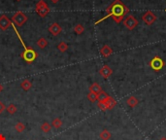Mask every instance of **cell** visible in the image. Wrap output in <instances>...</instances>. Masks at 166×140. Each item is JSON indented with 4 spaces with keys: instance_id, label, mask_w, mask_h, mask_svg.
<instances>
[{
    "instance_id": "d6a6232c",
    "label": "cell",
    "mask_w": 166,
    "mask_h": 140,
    "mask_svg": "<svg viewBox=\"0 0 166 140\" xmlns=\"http://www.w3.org/2000/svg\"><path fill=\"white\" fill-rule=\"evenodd\" d=\"M165 12H166V9H165Z\"/></svg>"
},
{
    "instance_id": "4fadbf2b",
    "label": "cell",
    "mask_w": 166,
    "mask_h": 140,
    "mask_svg": "<svg viewBox=\"0 0 166 140\" xmlns=\"http://www.w3.org/2000/svg\"><path fill=\"white\" fill-rule=\"evenodd\" d=\"M138 103H139V100H138V98L136 97V96H134V95H131L127 99H126V104H127L128 106H130L131 108L136 107L138 105Z\"/></svg>"
},
{
    "instance_id": "d4e9b609",
    "label": "cell",
    "mask_w": 166,
    "mask_h": 140,
    "mask_svg": "<svg viewBox=\"0 0 166 140\" xmlns=\"http://www.w3.org/2000/svg\"><path fill=\"white\" fill-rule=\"evenodd\" d=\"M87 99H89L90 102H95L96 100H97V94L89 91V93L87 94Z\"/></svg>"
},
{
    "instance_id": "ffe728a7",
    "label": "cell",
    "mask_w": 166,
    "mask_h": 140,
    "mask_svg": "<svg viewBox=\"0 0 166 140\" xmlns=\"http://www.w3.org/2000/svg\"><path fill=\"white\" fill-rule=\"evenodd\" d=\"M58 49L61 52H65L68 50V44L66 42H63V41L60 42L58 44Z\"/></svg>"
},
{
    "instance_id": "8fae6325",
    "label": "cell",
    "mask_w": 166,
    "mask_h": 140,
    "mask_svg": "<svg viewBox=\"0 0 166 140\" xmlns=\"http://www.w3.org/2000/svg\"><path fill=\"white\" fill-rule=\"evenodd\" d=\"M100 54L104 58H109L112 54H113V50L112 48L109 45H104L101 49H100Z\"/></svg>"
},
{
    "instance_id": "d6986e66",
    "label": "cell",
    "mask_w": 166,
    "mask_h": 140,
    "mask_svg": "<svg viewBox=\"0 0 166 140\" xmlns=\"http://www.w3.org/2000/svg\"><path fill=\"white\" fill-rule=\"evenodd\" d=\"M109 96H110V95H109L107 93H105V91H102L101 93H99V94H97V100H98V101L104 102L105 100H106V99L109 97Z\"/></svg>"
},
{
    "instance_id": "5b68a950",
    "label": "cell",
    "mask_w": 166,
    "mask_h": 140,
    "mask_svg": "<svg viewBox=\"0 0 166 140\" xmlns=\"http://www.w3.org/2000/svg\"><path fill=\"white\" fill-rule=\"evenodd\" d=\"M37 58V52H35L31 48H26V49L23 50V52H21V59L23 60H25L27 63H31L36 59Z\"/></svg>"
},
{
    "instance_id": "484cf974",
    "label": "cell",
    "mask_w": 166,
    "mask_h": 140,
    "mask_svg": "<svg viewBox=\"0 0 166 140\" xmlns=\"http://www.w3.org/2000/svg\"><path fill=\"white\" fill-rule=\"evenodd\" d=\"M97 106H98V108L100 109V110H102V111H105V110H107L106 104H105L104 102L98 101V103H97Z\"/></svg>"
},
{
    "instance_id": "4316f807",
    "label": "cell",
    "mask_w": 166,
    "mask_h": 140,
    "mask_svg": "<svg viewBox=\"0 0 166 140\" xmlns=\"http://www.w3.org/2000/svg\"><path fill=\"white\" fill-rule=\"evenodd\" d=\"M4 110H6L5 105H4V103H3V102L0 101V114H2Z\"/></svg>"
},
{
    "instance_id": "7c38bea8",
    "label": "cell",
    "mask_w": 166,
    "mask_h": 140,
    "mask_svg": "<svg viewBox=\"0 0 166 140\" xmlns=\"http://www.w3.org/2000/svg\"><path fill=\"white\" fill-rule=\"evenodd\" d=\"M104 103L106 104V107H107V110H112V109L114 108L117 105V101L115 98H113L112 96H109V97L105 100Z\"/></svg>"
},
{
    "instance_id": "cb8c5ba5",
    "label": "cell",
    "mask_w": 166,
    "mask_h": 140,
    "mask_svg": "<svg viewBox=\"0 0 166 140\" xmlns=\"http://www.w3.org/2000/svg\"><path fill=\"white\" fill-rule=\"evenodd\" d=\"M15 129H16V130L17 131V132H23V131L25 129V126L23 124V122H17L16 124Z\"/></svg>"
},
{
    "instance_id": "1f68e13d",
    "label": "cell",
    "mask_w": 166,
    "mask_h": 140,
    "mask_svg": "<svg viewBox=\"0 0 166 140\" xmlns=\"http://www.w3.org/2000/svg\"><path fill=\"white\" fill-rule=\"evenodd\" d=\"M16 1H21V0H16Z\"/></svg>"
},
{
    "instance_id": "f1b7e54d",
    "label": "cell",
    "mask_w": 166,
    "mask_h": 140,
    "mask_svg": "<svg viewBox=\"0 0 166 140\" xmlns=\"http://www.w3.org/2000/svg\"><path fill=\"white\" fill-rule=\"evenodd\" d=\"M0 140H5V137H4L2 134H0Z\"/></svg>"
},
{
    "instance_id": "9c48e42d",
    "label": "cell",
    "mask_w": 166,
    "mask_h": 140,
    "mask_svg": "<svg viewBox=\"0 0 166 140\" xmlns=\"http://www.w3.org/2000/svg\"><path fill=\"white\" fill-rule=\"evenodd\" d=\"M99 74L101 75L103 78H105V79H107V78H109L110 77L112 74H113V70H112V68L109 66V65H103V66L100 68V70H99Z\"/></svg>"
},
{
    "instance_id": "f546056e",
    "label": "cell",
    "mask_w": 166,
    "mask_h": 140,
    "mask_svg": "<svg viewBox=\"0 0 166 140\" xmlns=\"http://www.w3.org/2000/svg\"><path fill=\"white\" fill-rule=\"evenodd\" d=\"M2 91H3V86H2L1 84H0V93H1Z\"/></svg>"
},
{
    "instance_id": "2e32d148",
    "label": "cell",
    "mask_w": 166,
    "mask_h": 140,
    "mask_svg": "<svg viewBox=\"0 0 166 140\" xmlns=\"http://www.w3.org/2000/svg\"><path fill=\"white\" fill-rule=\"evenodd\" d=\"M20 87H21V89H23V91H29L30 89H31V87H32V84H31V82H30L29 80H27V79H25V80H23V82H21V84H20Z\"/></svg>"
},
{
    "instance_id": "ac0fdd59",
    "label": "cell",
    "mask_w": 166,
    "mask_h": 140,
    "mask_svg": "<svg viewBox=\"0 0 166 140\" xmlns=\"http://www.w3.org/2000/svg\"><path fill=\"white\" fill-rule=\"evenodd\" d=\"M74 31H75V33L78 34V35L83 34V33H84V31H85L84 25L81 24H78L77 25H75V27H74Z\"/></svg>"
},
{
    "instance_id": "603a6c76",
    "label": "cell",
    "mask_w": 166,
    "mask_h": 140,
    "mask_svg": "<svg viewBox=\"0 0 166 140\" xmlns=\"http://www.w3.org/2000/svg\"><path fill=\"white\" fill-rule=\"evenodd\" d=\"M61 126H62V122H61L59 118H56V119H55L52 122V126H54L55 129H59Z\"/></svg>"
},
{
    "instance_id": "277c9868",
    "label": "cell",
    "mask_w": 166,
    "mask_h": 140,
    "mask_svg": "<svg viewBox=\"0 0 166 140\" xmlns=\"http://www.w3.org/2000/svg\"><path fill=\"white\" fill-rule=\"evenodd\" d=\"M149 65H150V67L154 70V71L155 72H158L160 71L161 69H162L164 67L165 65V62L163 61V59L160 58V56H155L154 58H152L150 61V63H149Z\"/></svg>"
},
{
    "instance_id": "9a60e30c",
    "label": "cell",
    "mask_w": 166,
    "mask_h": 140,
    "mask_svg": "<svg viewBox=\"0 0 166 140\" xmlns=\"http://www.w3.org/2000/svg\"><path fill=\"white\" fill-rule=\"evenodd\" d=\"M99 137L101 138V140H109L112 137V134L108 129H103L101 132H100Z\"/></svg>"
},
{
    "instance_id": "30bf717a",
    "label": "cell",
    "mask_w": 166,
    "mask_h": 140,
    "mask_svg": "<svg viewBox=\"0 0 166 140\" xmlns=\"http://www.w3.org/2000/svg\"><path fill=\"white\" fill-rule=\"evenodd\" d=\"M49 31L52 35H54V36H58V35L62 31V28H61V26L58 24H56V23H54V24H52L50 25V27H49Z\"/></svg>"
},
{
    "instance_id": "6da1fadb",
    "label": "cell",
    "mask_w": 166,
    "mask_h": 140,
    "mask_svg": "<svg viewBox=\"0 0 166 140\" xmlns=\"http://www.w3.org/2000/svg\"><path fill=\"white\" fill-rule=\"evenodd\" d=\"M128 12L129 9L124 5V2L121 1V0H114V2L106 9V16L96 21L95 24H100L104 20L108 19V18H112L117 24H120L121 21L124 20V17L128 14Z\"/></svg>"
},
{
    "instance_id": "4dcf8cb0",
    "label": "cell",
    "mask_w": 166,
    "mask_h": 140,
    "mask_svg": "<svg viewBox=\"0 0 166 140\" xmlns=\"http://www.w3.org/2000/svg\"><path fill=\"white\" fill-rule=\"evenodd\" d=\"M159 140H166V137H165V136H162V137H161Z\"/></svg>"
},
{
    "instance_id": "83f0119b",
    "label": "cell",
    "mask_w": 166,
    "mask_h": 140,
    "mask_svg": "<svg viewBox=\"0 0 166 140\" xmlns=\"http://www.w3.org/2000/svg\"><path fill=\"white\" fill-rule=\"evenodd\" d=\"M58 1H59V0H51V2H52V3H54V4H56Z\"/></svg>"
},
{
    "instance_id": "52a82bcc",
    "label": "cell",
    "mask_w": 166,
    "mask_h": 140,
    "mask_svg": "<svg viewBox=\"0 0 166 140\" xmlns=\"http://www.w3.org/2000/svg\"><path fill=\"white\" fill-rule=\"evenodd\" d=\"M142 21L145 23L147 25H152L155 23L156 21V16L154 12L152 11H147L145 14L142 16Z\"/></svg>"
},
{
    "instance_id": "5bb4252c",
    "label": "cell",
    "mask_w": 166,
    "mask_h": 140,
    "mask_svg": "<svg viewBox=\"0 0 166 140\" xmlns=\"http://www.w3.org/2000/svg\"><path fill=\"white\" fill-rule=\"evenodd\" d=\"M89 91H90V93L98 94L99 93H101V91H102V88H101V86L98 84V83H93L92 85L89 86Z\"/></svg>"
},
{
    "instance_id": "e0dca14e",
    "label": "cell",
    "mask_w": 166,
    "mask_h": 140,
    "mask_svg": "<svg viewBox=\"0 0 166 140\" xmlns=\"http://www.w3.org/2000/svg\"><path fill=\"white\" fill-rule=\"evenodd\" d=\"M37 46L40 48V49H45V48L48 46V41L47 39H45L44 37L40 38L39 40L37 41Z\"/></svg>"
},
{
    "instance_id": "ba28073f",
    "label": "cell",
    "mask_w": 166,
    "mask_h": 140,
    "mask_svg": "<svg viewBox=\"0 0 166 140\" xmlns=\"http://www.w3.org/2000/svg\"><path fill=\"white\" fill-rule=\"evenodd\" d=\"M11 25H12V21L6 15H2L0 17V29L7 30Z\"/></svg>"
},
{
    "instance_id": "7a4b0ae2",
    "label": "cell",
    "mask_w": 166,
    "mask_h": 140,
    "mask_svg": "<svg viewBox=\"0 0 166 140\" xmlns=\"http://www.w3.org/2000/svg\"><path fill=\"white\" fill-rule=\"evenodd\" d=\"M27 20H28V18H27V16H26L23 12L17 11V12H16L15 14L12 16L11 21L16 26H19V27H20V26H23L26 23V21H27Z\"/></svg>"
},
{
    "instance_id": "44dd1931",
    "label": "cell",
    "mask_w": 166,
    "mask_h": 140,
    "mask_svg": "<svg viewBox=\"0 0 166 140\" xmlns=\"http://www.w3.org/2000/svg\"><path fill=\"white\" fill-rule=\"evenodd\" d=\"M41 129L43 132H50L52 129V125H50L49 122H44V124L41 126Z\"/></svg>"
},
{
    "instance_id": "3957f363",
    "label": "cell",
    "mask_w": 166,
    "mask_h": 140,
    "mask_svg": "<svg viewBox=\"0 0 166 140\" xmlns=\"http://www.w3.org/2000/svg\"><path fill=\"white\" fill-rule=\"evenodd\" d=\"M35 11H36L37 15L41 18H45L49 15L50 13V8L48 6V4L44 1V0H39L35 7Z\"/></svg>"
},
{
    "instance_id": "8992f818",
    "label": "cell",
    "mask_w": 166,
    "mask_h": 140,
    "mask_svg": "<svg viewBox=\"0 0 166 140\" xmlns=\"http://www.w3.org/2000/svg\"><path fill=\"white\" fill-rule=\"evenodd\" d=\"M122 21H124V26L128 30H133L138 25V21L135 19L134 16H132V15L127 16Z\"/></svg>"
},
{
    "instance_id": "7402d4cb",
    "label": "cell",
    "mask_w": 166,
    "mask_h": 140,
    "mask_svg": "<svg viewBox=\"0 0 166 140\" xmlns=\"http://www.w3.org/2000/svg\"><path fill=\"white\" fill-rule=\"evenodd\" d=\"M6 110L8 111L9 114H11V115H14V114L17 112V106H16L15 104H10V105H9V106L6 108Z\"/></svg>"
}]
</instances>
